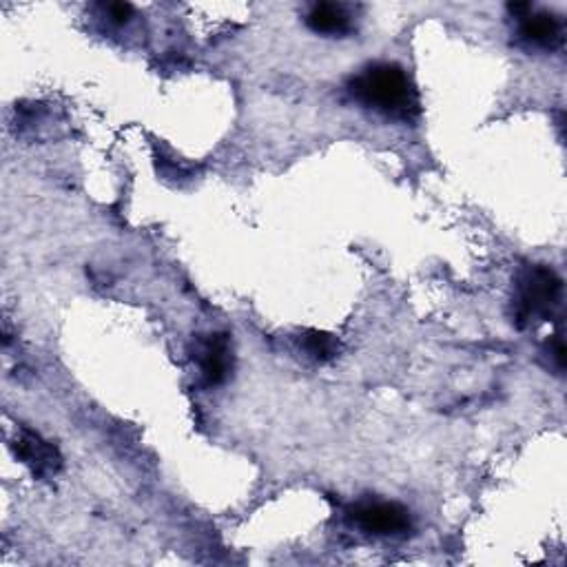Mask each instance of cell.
<instances>
[{
    "instance_id": "4",
    "label": "cell",
    "mask_w": 567,
    "mask_h": 567,
    "mask_svg": "<svg viewBox=\"0 0 567 567\" xmlns=\"http://www.w3.org/2000/svg\"><path fill=\"white\" fill-rule=\"evenodd\" d=\"M193 362L200 366V377L204 386H220L226 382L233 368V353L228 338L222 333L200 335L193 342Z\"/></svg>"
},
{
    "instance_id": "5",
    "label": "cell",
    "mask_w": 567,
    "mask_h": 567,
    "mask_svg": "<svg viewBox=\"0 0 567 567\" xmlns=\"http://www.w3.org/2000/svg\"><path fill=\"white\" fill-rule=\"evenodd\" d=\"M14 450H17L19 459L25 466H30L32 472L41 479L54 477L63 466V457H61L58 448L32 430H21V435L17 437Z\"/></svg>"
},
{
    "instance_id": "8",
    "label": "cell",
    "mask_w": 567,
    "mask_h": 567,
    "mask_svg": "<svg viewBox=\"0 0 567 567\" xmlns=\"http://www.w3.org/2000/svg\"><path fill=\"white\" fill-rule=\"evenodd\" d=\"M300 344L309 353V357L318 362H329L340 353V342L324 331H304L300 335Z\"/></svg>"
},
{
    "instance_id": "7",
    "label": "cell",
    "mask_w": 567,
    "mask_h": 567,
    "mask_svg": "<svg viewBox=\"0 0 567 567\" xmlns=\"http://www.w3.org/2000/svg\"><path fill=\"white\" fill-rule=\"evenodd\" d=\"M307 25L315 34H324V36H346L353 32V23L346 10L342 6H331V3L315 6L307 17Z\"/></svg>"
},
{
    "instance_id": "9",
    "label": "cell",
    "mask_w": 567,
    "mask_h": 567,
    "mask_svg": "<svg viewBox=\"0 0 567 567\" xmlns=\"http://www.w3.org/2000/svg\"><path fill=\"white\" fill-rule=\"evenodd\" d=\"M131 12H133L131 6H125V3H111L105 8V14H109V21L118 25L127 23L131 19Z\"/></svg>"
},
{
    "instance_id": "3",
    "label": "cell",
    "mask_w": 567,
    "mask_h": 567,
    "mask_svg": "<svg viewBox=\"0 0 567 567\" xmlns=\"http://www.w3.org/2000/svg\"><path fill=\"white\" fill-rule=\"evenodd\" d=\"M353 525L368 534L397 536L410 529V512L393 501H362L349 510Z\"/></svg>"
},
{
    "instance_id": "6",
    "label": "cell",
    "mask_w": 567,
    "mask_h": 567,
    "mask_svg": "<svg viewBox=\"0 0 567 567\" xmlns=\"http://www.w3.org/2000/svg\"><path fill=\"white\" fill-rule=\"evenodd\" d=\"M521 39L534 47L552 50L560 43V25L552 14L529 10L521 17Z\"/></svg>"
},
{
    "instance_id": "2",
    "label": "cell",
    "mask_w": 567,
    "mask_h": 567,
    "mask_svg": "<svg viewBox=\"0 0 567 567\" xmlns=\"http://www.w3.org/2000/svg\"><path fill=\"white\" fill-rule=\"evenodd\" d=\"M563 284L560 277L543 264L527 266L516 284L514 298V320L521 329L545 322L552 318L554 309L560 302Z\"/></svg>"
},
{
    "instance_id": "1",
    "label": "cell",
    "mask_w": 567,
    "mask_h": 567,
    "mask_svg": "<svg viewBox=\"0 0 567 567\" xmlns=\"http://www.w3.org/2000/svg\"><path fill=\"white\" fill-rule=\"evenodd\" d=\"M351 96L388 118L413 122L419 116V94L408 74L393 63L366 67L349 83Z\"/></svg>"
}]
</instances>
